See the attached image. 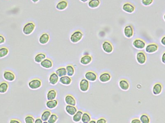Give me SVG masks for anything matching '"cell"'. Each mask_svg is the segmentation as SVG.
Listing matches in <instances>:
<instances>
[{
    "label": "cell",
    "instance_id": "cell-21",
    "mask_svg": "<svg viewBox=\"0 0 165 123\" xmlns=\"http://www.w3.org/2000/svg\"><path fill=\"white\" fill-rule=\"evenodd\" d=\"M9 85L7 81H3L0 83V93L5 94L7 92Z\"/></svg>",
    "mask_w": 165,
    "mask_h": 123
},
{
    "label": "cell",
    "instance_id": "cell-16",
    "mask_svg": "<svg viewBox=\"0 0 165 123\" xmlns=\"http://www.w3.org/2000/svg\"><path fill=\"white\" fill-rule=\"evenodd\" d=\"M40 65L44 68L49 69L53 67V62L50 59L46 58L40 63Z\"/></svg>",
    "mask_w": 165,
    "mask_h": 123
},
{
    "label": "cell",
    "instance_id": "cell-33",
    "mask_svg": "<svg viewBox=\"0 0 165 123\" xmlns=\"http://www.w3.org/2000/svg\"><path fill=\"white\" fill-rule=\"evenodd\" d=\"M9 51L7 48L3 47L0 48V59L5 57L8 55Z\"/></svg>",
    "mask_w": 165,
    "mask_h": 123
},
{
    "label": "cell",
    "instance_id": "cell-17",
    "mask_svg": "<svg viewBox=\"0 0 165 123\" xmlns=\"http://www.w3.org/2000/svg\"><path fill=\"white\" fill-rule=\"evenodd\" d=\"M163 86L160 83H156L152 87V93L155 95H159L162 92Z\"/></svg>",
    "mask_w": 165,
    "mask_h": 123
},
{
    "label": "cell",
    "instance_id": "cell-3",
    "mask_svg": "<svg viewBox=\"0 0 165 123\" xmlns=\"http://www.w3.org/2000/svg\"><path fill=\"white\" fill-rule=\"evenodd\" d=\"M42 85V82L39 78H34L30 80L28 83V87L30 89L35 90L41 87Z\"/></svg>",
    "mask_w": 165,
    "mask_h": 123
},
{
    "label": "cell",
    "instance_id": "cell-2",
    "mask_svg": "<svg viewBox=\"0 0 165 123\" xmlns=\"http://www.w3.org/2000/svg\"><path fill=\"white\" fill-rule=\"evenodd\" d=\"M35 24L33 22H27L25 25L24 26L22 30L23 33L25 35L28 36L32 34L33 33V31H34L35 29Z\"/></svg>",
    "mask_w": 165,
    "mask_h": 123
},
{
    "label": "cell",
    "instance_id": "cell-12",
    "mask_svg": "<svg viewBox=\"0 0 165 123\" xmlns=\"http://www.w3.org/2000/svg\"><path fill=\"white\" fill-rule=\"evenodd\" d=\"M68 6V2L67 0H60L57 3L56 8L60 11H64Z\"/></svg>",
    "mask_w": 165,
    "mask_h": 123
},
{
    "label": "cell",
    "instance_id": "cell-43",
    "mask_svg": "<svg viewBox=\"0 0 165 123\" xmlns=\"http://www.w3.org/2000/svg\"><path fill=\"white\" fill-rule=\"evenodd\" d=\"M160 42L161 44L163 46L165 47V36H164L163 37L161 38Z\"/></svg>",
    "mask_w": 165,
    "mask_h": 123
},
{
    "label": "cell",
    "instance_id": "cell-46",
    "mask_svg": "<svg viewBox=\"0 0 165 123\" xmlns=\"http://www.w3.org/2000/svg\"><path fill=\"white\" fill-rule=\"evenodd\" d=\"M80 2L83 3H86L87 2H88L89 1V0H79Z\"/></svg>",
    "mask_w": 165,
    "mask_h": 123
},
{
    "label": "cell",
    "instance_id": "cell-1",
    "mask_svg": "<svg viewBox=\"0 0 165 123\" xmlns=\"http://www.w3.org/2000/svg\"><path fill=\"white\" fill-rule=\"evenodd\" d=\"M83 37V33L80 30H76L70 36V39L72 43H77L82 40Z\"/></svg>",
    "mask_w": 165,
    "mask_h": 123
},
{
    "label": "cell",
    "instance_id": "cell-22",
    "mask_svg": "<svg viewBox=\"0 0 165 123\" xmlns=\"http://www.w3.org/2000/svg\"><path fill=\"white\" fill-rule=\"evenodd\" d=\"M101 3V0H89L87 5L91 9H96L99 7Z\"/></svg>",
    "mask_w": 165,
    "mask_h": 123
},
{
    "label": "cell",
    "instance_id": "cell-10",
    "mask_svg": "<svg viewBox=\"0 0 165 123\" xmlns=\"http://www.w3.org/2000/svg\"><path fill=\"white\" fill-rule=\"evenodd\" d=\"M134 30L132 25H127L124 28V34L127 39H131L133 36Z\"/></svg>",
    "mask_w": 165,
    "mask_h": 123
},
{
    "label": "cell",
    "instance_id": "cell-19",
    "mask_svg": "<svg viewBox=\"0 0 165 123\" xmlns=\"http://www.w3.org/2000/svg\"><path fill=\"white\" fill-rule=\"evenodd\" d=\"M59 81V76L56 72H52L49 77V82L52 85H55Z\"/></svg>",
    "mask_w": 165,
    "mask_h": 123
},
{
    "label": "cell",
    "instance_id": "cell-39",
    "mask_svg": "<svg viewBox=\"0 0 165 123\" xmlns=\"http://www.w3.org/2000/svg\"><path fill=\"white\" fill-rule=\"evenodd\" d=\"M9 123H22V122L19 119L11 118Z\"/></svg>",
    "mask_w": 165,
    "mask_h": 123
},
{
    "label": "cell",
    "instance_id": "cell-36",
    "mask_svg": "<svg viewBox=\"0 0 165 123\" xmlns=\"http://www.w3.org/2000/svg\"><path fill=\"white\" fill-rule=\"evenodd\" d=\"M35 120L34 117L30 114H27L24 118L25 123H34Z\"/></svg>",
    "mask_w": 165,
    "mask_h": 123
},
{
    "label": "cell",
    "instance_id": "cell-11",
    "mask_svg": "<svg viewBox=\"0 0 165 123\" xmlns=\"http://www.w3.org/2000/svg\"><path fill=\"white\" fill-rule=\"evenodd\" d=\"M79 87L83 92H87L89 88V83L85 78H83L81 80L79 83Z\"/></svg>",
    "mask_w": 165,
    "mask_h": 123
},
{
    "label": "cell",
    "instance_id": "cell-37",
    "mask_svg": "<svg viewBox=\"0 0 165 123\" xmlns=\"http://www.w3.org/2000/svg\"><path fill=\"white\" fill-rule=\"evenodd\" d=\"M58 119V116L55 114H52L48 120V123H56Z\"/></svg>",
    "mask_w": 165,
    "mask_h": 123
},
{
    "label": "cell",
    "instance_id": "cell-26",
    "mask_svg": "<svg viewBox=\"0 0 165 123\" xmlns=\"http://www.w3.org/2000/svg\"><path fill=\"white\" fill-rule=\"evenodd\" d=\"M65 110L69 115H74L77 112V108L76 106H72L67 105L65 107Z\"/></svg>",
    "mask_w": 165,
    "mask_h": 123
},
{
    "label": "cell",
    "instance_id": "cell-45",
    "mask_svg": "<svg viewBox=\"0 0 165 123\" xmlns=\"http://www.w3.org/2000/svg\"><path fill=\"white\" fill-rule=\"evenodd\" d=\"M42 119H41V118L40 117H38L35 119V120L34 123H42Z\"/></svg>",
    "mask_w": 165,
    "mask_h": 123
},
{
    "label": "cell",
    "instance_id": "cell-47",
    "mask_svg": "<svg viewBox=\"0 0 165 123\" xmlns=\"http://www.w3.org/2000/svg\"><path fill=\"white\" fill-rule=\"evenodd\" d=\"M32 2H33V3H37L40 0H31Z\"/></svg>",
    "mask_w": 165,
    "mask_h": 123
},
{
    "label": "cell",
    "instance_id": "cell-28",
    "mask_svg": "<svg viewBox=\"0 0 165 123\" xmlns=\"http://www.w3.org/2000/svg\"><path fill=\"white\" fill-rule=\"evenodd\" d=\"M58 105V100H56V99L48 101L46 103V106L49 109H54L57 107Z\"/></svg>",
    "mask_w": 165,
    "mask_h": 123
},
{
    "label": "cell",
    "instance_id": "cell-4",
    "mask_svg": "<svg viewBox=\"0 0 165 123\" xmlns=\"http://www.w3.org/2000/svg\"><path fill=\"white\" fill-rule=\"evenodd\" d=\"M132 45L138 50H143L146 47V42L140 38H136L133 41Z\"/></svg>",
    "mask_w": 165,
    "mask_h": 123
},
{
    "label": "cell",
    "instance_id": "cell-48",
    "mask_svg": "<svg viewBox=\"0 0 165 123\" xmlns=\"http://www.w3.org/2000/svg\"><path fill=\"white\" fill-rule=\"evenodd\" d=\"M88 123H97V122L95 120H91Z\"/></svg>",
    "mask_w": 165,
    "mask_h": 123
},
{
    "label": "cell",
    "instance_id": "cell-6",
    "mask_svg": "<svg viewBox=\"0 0 165 123\" xmlns=\"http://www.w3.org/2000/svg\"><path fill=\"white\" fill-rule=\"evenodd\" d=\"M3 78L5 80L8 82H13L16 80L15 74L11 70H5L3 73Z\"/></svg>",
    "mask_w": 165,
    "mask_h": 123
},
{
    "label": "cell",
    "instance_id": "cell-35",
    "mask_svg": "<svg viewBox=\"0 0 165 123\" xmlns=\"http://www.w3.org/2000/svg\"><path fill=\"white\" fill-rule=\"evenodd\" d=\"M140 120L142 123H150V118L149 116L146 114H142L140 116Z\"/></svg>",
    "mask_w": 165,
    "mask_h": 123
},
{
    "label": "cell",
    "instance_id": "cell-50",
    "mask_svg": "<svg viewBox=\"0 0 165 123\" xmlns=\"http://www.w3.org/2000/svg\"><path fill=\"white\" fill-rule=\"evenodd\" d=\"M48 123V122L47 121H46V122H43V123Z\"/></svg>",
    "mask_w": 165,
    "mask_h": 123
},
{
    "label": "cell",
    "instance_id": "cell-32",
    "mask_svg": "<svg viewBox=\"0 0 165 123\" xmlns=\"http://www.w3.org/2000/svg\"><path fill=\"white\" fill-rule=\"evenodd\" d=\"M66 70H67V74L68 76H73L75 73V68L74 66H72V64H68L66 66Z\"/></svg>",
    "mask_w": 165,
    "mask_h": 123
},
{
    "label": "cell",
    "instance_id": "cell-23",
    "mask_svg": "<svg viewBox=\"0 0 165 123\" xmlns=\"http://www.w3.org/2000/svg\"><path fill=\"white\" fill-rule=\"evenodd\" d=\"M59 81L61 84L64 85H69L72 82V79L70 76H65L60 77Z\"/></svg>",
    "mask_w": 165,
    "mask_h": 123
},
{
    "label": "cell",
    "instance_id": "cell-27",
    "mask_svg": "<svg viewBox=\"0 0 165 123\" xmlns=\"http://www.w3.org/2000/svg\"><path fill=\"white\" fill-rule=\"evenodd\" d=\"M57 92L56 90H55L54 89H51L49 90L47 93V100L48 101L50 100H53L56 99V98L57 97Z\"/></svg>",
    "mask_w": 165,
    "mask_h": 123
},
{
    "label": "cell",
    "instance_id": "cell-9",
    "mask_svg": "<svg viewBox=\"0 0 165 123\" xmlns=\"http://www.w3.org/2000/svg\"><path fill=\"white\" fill-rule=\"evenodd\" d=\"M159 46L156 43H151L146 45L145 50L146 53L152 54L156 53L158 50Z\"/></svg>",
    "mask_w": 165,
    "mask_h": 123
},
{
    "label": "cell",
    "instance_id": "cell-41",
    "mask_svg": "<svg viewBox=\"0 0 165 123\" xmlns=\"http://www.w3.org/2000/svg\"><path fill=\"white\" fill-rule=\"evenodd\" d=\"M5 39L2 35L0 34V45L5 43Z\"/></svg>",
    "mask_w": 165,
    "mask_h": 123
},
{
    "label": "cell",
    "instance_id": "cell-8",
    "mask_svg": "<svg viewBox=\"0 0 165 123\" xmlns=\"http://www.w3.org/2000/svg\"><path fill=\"white\" fill-rule=\"evenodd\" d=\"M122 9L125 12L128 14H132L135 11L136 7L132 3L127 2L123 4Z\"/></svg>",
    "mask_w": 165,
    "mask_h": 123
},
{
    "label": "cell",
    "instance_id": "cell-13",
    "mask_svg": "<svg viewBox=\"0 0 165 123\" xmlns=\"http://www.w3.org/2000/svg\"><path fill=\"white\" fill-rule=\"evenodd\" d=\"M50 40V36L48 33L44 32L42 33L40 36L39 42L41 45H46Z\"/></svg>",
    "mask_w": 165,
    "mask_h": 123
},
{
    "label": "cell",
    "instance_id": "cell-24",
    "mask_svg": "<svg viewBox=\"0 0 165 123\" xmlns=\"http://www.w3.org/2000/svg\"><path fill=\"white\" fill-rule=\"evenodd\" d=\"M46 58V53H38L35 56L34 60L35 62L38 64H40Z\"/></svg>",
    "mask_w": 165,
    "mask_h": 123
},
{
    "label": "cell",
    "instance_id": "cell-7",
    "mask_svg": "<svg viewBox=\"0 0 165 123\" xmlns=\"http://www.w3.org/2000/svg\"><path fill=\"white\" fill-rule=\"evenodd\" d=\"M136 58L138 63L141 65H143L145 64L147 61L146 53L143 51H138L136 54Z\"/></svg>",
    "mask_w": 165,
    "mask_h": 123
},
{
    "label": "cell",
    "instance_id": "cell-31",
    "mask_svg": "<svg viewBox=\"0 0 165 123\" xmlns=\"http://www.w3.org/2000/svg\"><path fill=\"white\" fill-rule=\"evenodd\" d=\"M51 114H51V111H49V110H45L42 114L41 119L42 120V121H47L48 120V119L49 118L50 115H51Z\"/></svg>",
    "mask_w": 165,
    "mask_h": 123
},
{
    "label": "cell",
    "instance_id": "cell-25",
    "mask_svg": "<svg viewBox=\"0 0 165 123\" xmlns=\"http://www.w3.org/2000/svg\"><path fill=\"white\" fill-rule=\"evenodd\" d=\"M119 85L120 88L123 90H127L129 89V83L127 80L125 79H122L120 80L119 82Z\"/></svg>",
    "mask_w": 165,
    "mask_h": 123
},
{
    "label": "cell",
    "instance_id": "cell-40",
    "mask_svg": "<svg viewBox=\"0 0 165 123\" xmlns=\"http://www.w3.org/2000/svg\"><path fill=\"white\" fill-rule=\"evenodd\" d=\"M97 123H107V120L105 118L101 117L97 120Z\"/></svg>",
    "mask_w": 165,
    "mask_h": 123
},
{
    "label": "cell",
    "instance_id": "cell-49",
    "mask_svg": "<svg viewBox=\"0 0 165 123\" xmlns=\"http://www.w3.org/2000/svg\"><path fill=\"white\" fill-rule=\"evenodd\" d=\"M163 18H164V21H165V14L164 15Z\"/></svg>",
    "mask_w": 165,
    "mask_h": 123
},
{
    "label": "cell",
    "instance_id": "cell-30",
    "mask_svg": "<svg viewBox=\"0 0 165 123\" xmlns=\"http://www.w3.org/2000/svg\"><path fill=\"white\" fill-rule=\"evenodd\" d=\"M83 114V111H81V110L77 111V112H76V114L74 115H73L72 120L74 122H76V123L80 121L81 119H82Z\"/></svg>",
    "mask_w": 165,
    "mask_h": 123
},
{
    "label": "cell",
    "instance_id": "cell-14",
    "mask_svg": "<svg viewBox=\"0 0 165 123\" xmlns=\"http://www.w3.org/2000/svg\"><path fill=\"white\" fill-rule=\"evenodd\" d=\"M92 56L91 55H85L81 58L80 62L83 66H87L92 62Z\"/></svg>",
    "mask_w": 165,
    "mask_h": 123
},
{
    "label": "cell",
    "instance_id": "cell-15",
    "mask_svg": "<svg viewBox=\"0 0 165 123\" xmlns=\"http://www.w3.org/2000/svg\"><path fill=\"white\" fill-rule=\"evenodd\" d=\"M85 76L86 80L92 82L96 81L97 77V74L92 71H88L86 72L85 74Z\"/></svg>",
    "mask_w": 165,
    "mask_h": 123
},
{
    "label": "cell",
    "instance_id": "cell-34",
    "mask_svg": "<svg viewBox=\"0 0 165 123\" xmlns=\"http://www.w3.org/2000/svg\"><path fill=\"white\" fill-rule=\"evenodd\" d=\"M91 120V116L87 112H83L81 119L82 122L83 123H88Z\"/></svg>",
    "mask_w": 165,
    "mask_h": 123
},
{
    "label": "cell",
    "instance_id": "cell-42",
    "mask_svg": "<svg viewBox=\"0 0 165 123\" xmlns=\"http://www.w3.org/2000/svg\"><path fill=\"white\" fill-rule=\"evenodd\" d=\"M131 123H142L140 119L133 118L131 121Z\"/></svg>",
    "mask_w": 165,
    "mask_h": 123
},
{
    "label": "cell",
    "instance_id": "cell-29",
    "mask_svg": "<svg viewBox=\"0 0 165 123\" xmlns=\"http://www.w3.org/2000/svg\"><path fill=\"white\" fill-rule=\"evenodd\" d=\"M56 73L59 77L65 76L67 75V70L65 67H60L56 70Z\"/></svg>",
    "mask_w": 165,
    "mask_h": 123
},
{
    "label": "cell",
    "instance_id": "cell-20",
    "mask_svg": "<svg viewBox=\"0 0 165 123\" xmlns=\"http://www.w3.org/2000/svg\"><path fill=\"white\" fill-rule=\"evenodd\" d=\"M65 101L67 105L72 106H76V99L74 98V97L70 94L66 95L65 98Z\"/></svg>",
    "mask_w": 165,
    "mask_h": 123
},
{
    "label": "cell",
    "instance_id": "cell-5",
    "mask_svg": "<svg viewBox=\"0 0 165 123\" xmlns=\"http://www.w3.org/2000/svg\"><path fill=\"white\" fill-rule=\"evenodd\" d=\"M102 50L107 54H111L113 52L114 47L112 43L108 41H105L101 45Z\"/></svg>",
    "mask_w": 165,
    "mask_h": 123
},
{
    "label": "cell",
    "instance_id": "cell-38",
    "mask_svg": "<svg viewBox=\"0 0 165 123\" xmlns=\"http://www.w3.org/2000/svg\"><path fill=\"white\" fill-rule=\"evenodd\" d=\"M142 5L145 6H150L154 3V0H142Z\"/></svg>",
    "mask_w": 165,
    "mask_h": 123
},
{
    "label": "cell",
    "instance_id": "cell-44",
    "mask_svg": "<svg viewBox=\"0 0 165 123\" xmlns=\"http://www.w3.org/2000/svg\"><path fill=\"white\" fill-rule=\"evenodd\" d=\"M161 61L164 64H165V51L162 54L161 56Z\"/></svg>",
    "mask_w": 165,
    "mask_h": 123
},
{
    "label": "cell",
    "instance_id": "cell-18",
    "mask_svg": "<svg viewBox=\"0 0 165 123\" xmlns=\"http://www.w3.org/2000/svg\"><path fill=\"white\" fill-rule=\"evenodd\" d=\"M111 78V75L109 72H103L99 76V80L101 82L105 83L110 81Z\"/></svg>",
    "mask_w": 165,
    "mask_h": 123
}]
</instances>
